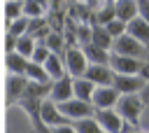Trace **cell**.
Masks as SVG:
<instances>
[{
  "mask_svg": "<svg viewBox=\"0 0 149 133\" xmlns=\"http://www.w3.org/2000/svg\"><path fill=\"white\" fill-rule=\"evenodd\" d=\"M72 124V128H74V133H105L102 128H100V124L93 119V117H84V119H74V121H70Z\"/></svg>",
  "mask_w": 149,
  "mask_h": 133,
  "instance_id": "cell-22",
  "label": "cell"
},
{
  "mask_svg": "<svg viewBox=\"0 0 149 133\" xmlns=\"http://www.w3.org/2000/svg\"><path fill=\"white\" fill-rule=\"evenodd\" d=\"M142 110H144V105H142L140 93H126V96H119L116 112L121 114L123 121L137 126V124H140V117H142Z\"/></svg>",
  "mask_w": 149,
  "mask_h": 133,
  "instance_id": "cell-1",
  "label": "cell"
},
{
  "mask_svg": "<svg viewBox=\"0 0 149 133\" xmlns=\"http://www.w3.org/2000/svg\"><path fill=\"white\" fill-rule=\"evenodd\" d=\"M137 77H142L144 82H149V61H142V65L137 70Z\"/></svg>",
  "mask_w": 149,
  "mask_h": 133,
  "instance_id": "cell-31",
  "label": "cell"
},
{
  "mask_svg": "<svg viewBox=\"0 0 149 133\" xmlns=\"http://www.w3.org/2000/svg\"><path fill=\"white\" fill-rule=\"evenodd\" d=\"M137 16L149 23V0H137Z\"/></svg>",
  "mask_w": 149,
  "mask_h": 133,
  "instance_id": "cell-30",
  "label": "cell"
},
{
  "mask_svg": "<svg viewBox=\"0 0 149 133\" xmlns=\"http://www.w3.org/2000/svg\"><path fill=\"white\" fill-rule=\"evenodd\" d=\"M105 30H107L112 37H119V35H123V33H126V23H123V21H119V19H112V21L105 26Z\"/></svg>",
  "mask_w": 149,
  "mask_h": 133,
  "instance_id": "cell-28",
  "label": "cell"
},
{
  "mask_svg": "<svg viewBox=\"0 0 149 133\" xmlns=\"http://www.w3.org/2000/svg\"><path fill=\"white\" fill-rule=\"evenodd\" d=\"M140 98H142V105L149 107V82H144V86H142V91H140Z\"/></svg>",
  "mask_w": 149,
  "mask_h": 133,
  "instance_id": "cell-33",
  "label": "cell"
},
{
  "mask_svg": "<svg viewBox=\"0 0 149 133\" xmlns=\"http://www.w3.org/2000/svg\"><path fill=\"white\" fill-rule=\"evenodd\" d=\"M49 98H51L54 103H65V100L74 98V93H72V77H70V75H63V77L54 79V82H51Z\"/></svg>",
  "mask_w": 149,
  "mask_h": 133,
  "instance_id": "cell-9",
  "label": "cell"
},
{
  "mask_svg": "<svg viewBox=\"0 0 149 133\" xmlns=\"http://www.w3.org/2000/svg\"><path fill=\"white\" fill-rule=\"evenodd\" d=\"M84 2H86V5L91 7V9H95V7H98V5L102 2V0H84Z\"/></svg>",
  "mask_w": 149,
  "mask_h": 133,
  "instance_id": "cell-35",
  "label": "cell"
},
{
  "mask_svg": "<svg viewBox=\"0 0 149 133\" xmlns=\"http://www.w3.org/2000/svg\"><path fill=\"white\" fill-rule=\"evenodd\" d=\"M28 33V16H19L16 21H12V23H7V35H12V37H21V35H26Z\"/></svg>",
  "mask_w": 149,
  "mask_h": 133,
  "instance_id": "cell-26",
  "label": "cell"
},
{
  "mask_svg": "<svg viewBox=\"0 0 149 133\" xmlns=\"http://www.w3.org/2000/svg\"><path fill=\"white\" fill-rule=\"evenodd\" d=\"M5 49H7V54H9V51H14V49H16V37L7 35V37H5Z\"/></svg>",
  "mask_w": 149,
  "mask_h": 133,
  "instance_id": "cell-34",
  "label": "cell"
},
{
  "mask_svg": "<svg viewBox=\"0 0 149 133\" xmlns=\"http://www.w3.org/2000/svg\"><path fill=\"white\" fill-rule=\"evenodd\" d=\"M77 42H81V44L91 42V26L88 23L86 26H77Z\"/></svg>",
  "mask_w": 149,
  "mask_h": 133,
  "instance_id": "cell-29",
  "label": "cell"
},
{
  "mask_svg": "<svg viewBox=\"0 0 149 133\" xmlns=\"http://www.w3.org/2000/svg\"><path fill=\"white\" fill-rule=\"evenodd\" d=\"M40 114H42V121H44L49 128L61 126V124H70V119H65V117L58 112V107H56V103H54L51 98H44V100H42V110H40Z\"/></svg>",
  "mask_w": 149,
  "mask_h": 133,
  "instance_id": "cell-11",
  "label": "cell"
},
{
  "mask_svg": "<svg viewBox=\"0 0 149 133\" xmlns=\"http://www.w3.org/2000/svg\"><path fill=\"white\" fill-rule=\"evenodd\" d=\"M126 33H128L133 40H137L142 47L149 49V23H147L144 19L135 16L133 21H128V23H126Z\"/></svg>",
  "mask_w": 149,
  "mask_h": 133,
  "instance_id": "cell-13",
  "label": "cell"
},
{
  "mask_svg": "<svg viewBox=\"0 0 149 133\" xmlns=\"http://www.w3.org/2000/svg\"><path fill=\"white\" fill-rule=\"evenodd\" d=\"M63 63H65V72L72 79L84 77V70L88 65V61H86V56H84V51L79 47H68L65 54H63Z\"/></svg>",
  "mask_w": 149,
  "mask_h": 133,
  "instance_id": "cell-4",
  "label": "cell"
},
{
  "mask_svg": "<svg viewBox=\"0 0 149 133\" xmlns=\"http://www.w3.org/2000/svg\"><path fill=\"white\" fill-rule=\"evenodd\" d=\"M140 133H142V131H140Z\"/></svg>",
  "mask_w": 149,
  "mask_h": 133,
  "instance_id": "cell-37",
  "label": "cell"
},
{
  "mask_svg": "<svg viewBox=\"0 0 149 133\" xmlns=\"http://www.w3.org/2000/svg\"><path fill=\"white\" fill-rule=\"evenodd\" d=\"M56 107H58V112H61L65 119H70V121L95 114V107H93L91 103L79 100V98H70V100H65V103H56Z\"/></svg>",
  "mask_w": 149,
  "mask_h": 133,
  "instance_id": "cell-3",
  "label": "cell"
},
{
  "mask_svg": "<svg viewBox=\"0 0 149 133\" xmlns=\"http://www.w3.org/2000/svg\"><path fill=\"white\" fill-rule=\"evenodd\" d=\"M112 42H114V37L105 30V26H91V42L88 44H95L100 49L112 51Z\"/></svg>",
  "mask_w": 149,
  "mask_h": 133,
  "instance_id": "cell-17",
  "label": "cell"
},
{
  "mask_svg": "<svg viewBox=\"0 0 149 133\" xmlns=\"http://www.w3.org/2000/svg\"><path fill=\"white\" fill-rule=\"evenodd\" d=\"M35 44H37V42H35V37L26 33V35H21V37L16 40V49H14V51H16V54H21L23 58H28V61H30V56H33V49H35Z\"/></svg>",
  "mask_w": 149,
  "mask_h": 133,
  "instance_id": "cell-24",
  "label": "cell"
},
{
  "mask_svg": "<svg viewBox=\"0 0 149 133\" xmlns=\"http://www.w3.org/2000/svg\"><path fill=\"white\" fill-rule=\"evenodd\" d=\"M44 70H47V75H49L51 82L58 79V77H63V75H68V72H65L63 56H58V54H49V58L44 61Z\"/></svg>",
  "mask_w": 149,
  "mask_h": 133,
  "instance_id": "cell-18",
  "label": "cell"
},
{
  "mask_svg": "<svg viewBox=\"0 0 149 133\" xmlns=\"http://www.w3.org/2000/svg\"><path fill=\"white\" fill-rule=\"evenodd\" d=\"M114 14L123 23L133 21L137 16V0H114Z\"/></svg>",
  "mask_w": 149,
  "mask_h": 133,
  "instance_id": "cell-14",
  "label": "cell"
},
{
  "mask_svg": "<svg viewBox=\"0 0 149 133\" xmlns=\"http://www.w3.org/2000/svg\"><path fill=\"white\" fill-rule=\"evenodd\" d=\"M112 51H114V54H121V56H130V58H140V61H149V49L142 47L137 40H133L128 33L114 37V42H112Z\"/></svg>",
  "mask_w": 149,
  "mask_h": 133,
  "instance_id": "cell-2",
  "label": "cell"
},
{
  "mask_svg": "<svg viewBox=\"0 0 149 133\" xmlns=\"http://www.w3.org/2000/svg\"><path fill=\"white\" fill-rule=\"evenodd\" d=\"M81 51H84L88 63H93V65H109V51L107 49H100L95 44H84Z\"/></svg>",
  "mask_w": 149,
  "mask_h": 133,
  "instance_id": "cell-15",
  "label": "cell"
},
{
  "mask_svg": "<svg viewBox=\"0 0 149 133\" xmlns=\"http://www.w3.org/2000/svg\"><path fill=\"white\" fill-rule=\"evenodd\" d=\"M112 86L119 91V96H126V93H140L142 86H144V79L137 77V75H119V72H114V77H112Z\"/></svg>",
  "mask_w": 149,
  "mask_h": 133,
  "instance_id": "cell-6",
  "label": "cell"
},
{
  "mask_svg": "<svg viewBox=\"0 0 149 133\" xmlns=\"http://www.w3.org/2000/svg\"><path fill=\"white\" fill-rule=\"evenodd\" d=\"M119 103V91L109 84V86H95L93 96H91V105L95 110H114Z\"/></svg>",
  "mask_w": 149,
  "mask_h": 133,
  "instance_id": "cell-5",
  "label": "cell"
},
{
  "mask_svg": "<svg viewBox=\"0 0 149 133\" xmlns=\"http://www.w3.org/2000/svg\"><path fill=\"white\" fill-rule=\"evenodd\" d=\"M28 86V77L26 75H9L7 77V105L12 107L26 91Z\"/></svg>",
  "mask_w": 149,
  "mask_h": 133,
  "instance_id": "cell-12",
  "label": "cell"
},
{
  "mask_svg": "<svg viewBox=\"0 0 149 133\" xmlns=\"http://www.w3.org/2000/svg\"><path fill=\"white\" fill-rule=\"evenodd\" d=\"M93 89H95V84L88 82L86 77H77V79H72V93H74V98H79V100H84V103H91Z\"/></svg>",
  "mask_w": 149,
  "mask_h": 133,
  "instance_id": "cell-16",
  "label": "cell"
},
{
  "mask_svg": "<svg viewBox=\"0 0 149 133\" xmlns=\"http://www.w3.org/2000/svg\"><path fill=\"white\" fill-rule=\"evenodd\" d=\"M68 5H74V2H84V0H65Z\"/></svg>",
  "mask_w": 149,
  "mask_h": 133,
  "instance_id": "cell-36",
  "label": "cell"
},
{
  "mask_svg": "<svg viewBox=\"0 0 149 133\" xmlns=\"http://www.w3.org/2000/svg\"><path fill=\"white\" fill-rule=\"evenodd\" d=\"M140 65H142L140 58H130V56H121V54L109 51V68L119 75H137Z\"/></svg>",
  "mask_w": 149,
  "mask_h": 133,
  "instance_id": "cell-7",
  "label": "cell"
},
{
  "mask_svg": "<svg viewBox=\"0 0 149 133\" xmlns=\"http://www.w3.org/2000/svg\"><path fill=\"white\" fill-rule=\"evenodd\" d=\"M26 77H28V82H37V84H49V82H51V79H49V75H47V70H44V65L33 63V61H28Z\"/></svg>",
  "mask_w": 149,
  "mask_h": 133,
  "instance_id": "cell-21",
  "label": "cell"
},
{
  "mask_svg": "<svg viewBox=\"0 0 149 133\" xmlns=\"http://www.w3.org/2000/svg\"><path fill=\"white\" fill-rule=\"evenodd\" d=\"M51 133H74V128H72V124H61V126H54Z\"/></svg>",
  "mask_w": 149,
  "mask_h": 133,
  "instance_id": "cell-32",
  "label": "cell"
},
{
  "mask_svg": "<svg viewBox=\"0 0 149 133\" xmlns=\"http://www.w3.org/2000/svg\"><path fill=\"white\" fill-rule=\"evenodd\" d=\"M42 44H44L51 54H58V56H63V54H65V49H68L63 33H56V30H51V33L44 37V42H42Z\"/></svg>",
  "mask_w": 149,
  "mask_h": 133,
  "instance_id": "cell-20",
  "label": "cell"
},
{
  "mask_svg": "<svg viewBox=\"0 0 149 133\" xmlns=\"http://www.w3.org/2000/svg\"><path fill=\"white\" fill-rule=\"evenodd\" d=\"M19 16H23V0H7L5 2V19H7V23L16 21Z\"/></svg>",
  "mask_w": 149,
  "mask_h": 133,
  "instance_id": "cell-25",
  "label": "cell"
},
{
  "mask_svg": "<svg viewBox=\"0 0 149 133\" xmlns=\"http://www.w3.org/2000/svg\"><path fill=\"white\" fill-rule=\"evenodd\" d=\"M93 119L100 124V128L105 133H121V126H123V119L116 110H95Z\"/></svg>",
  "mask_w": 149,
  "mask_h": 133,
  "instance_id": "cell-8",
  "label": "cell"
},
{
  "mask_svg": "<svg viewBox=\"0 0 149 133\" xmlns=\"http://www.w3.org/2000/svg\"><path fill=\"white\" fill-rule=\"evenodd\" d=\"M84 77L88 82H93L95 86H109L112 77H114V70L109 65H93V63H88L86 70H84Z\"/></svg>",
  "mask_w": 149,
  "mask_h": 133,
  "instance_id": "cell-10",
  "label": "cell"
},
{
  "mask_svg": "<svg viewBox=\"0 0 149 133\" xmlns=\"http://www.w3.org/2000/svg\"><path fill=\"white\" fill-rule=\"evenodd\" d=\"M44 9H47V0H23V16L28 19L44 16Z\"/></svg>",
  "mask_w": 149,
  "mask_h": 133,
  "instance_id": "cell-23",
  "label": "cell"
},
{
  "mask_svg": "<svg viewBox=\"0 0 149 133\" xmlns=\"http://www.w3.org/2000/svg\"><path fill=\"white\" fill-rule=\"evenodd\" d=\"M49 54H51V51H49V49H47L42 42H37V44H35V49H33V56H30V61H33V63H40V65H44V61L49 58Z\"/></svg>",
  "mask_w": 149,
  "mask_h": 133,
  "instance_id": "cell-27",
  "label": "cell"
},
{
  "mask_svg": "<svg viewBox=\"0 0 149 133\" xmlns=\"http://www.w3.org/2000/svg\"><path fill=\"white\" fill-rule=\"evenodd\" d=\"M5 65L9 70V75H26V68H28V58H23L21 54L16 51H9L5 56Z\"/></svg>",
  "mask_w": 149,
  "mask_h": 133,
  "instance_id": "cell-19",
  "label": "cell"
}]
</instances>
